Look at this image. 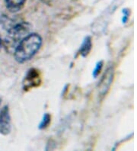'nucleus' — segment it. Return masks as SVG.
<instances>
[{
	"mask_svg": "<svg viewBox=\"0 0 137 151\" xmlns=\"http://www.w3.org/2000/svg\"><path fill=\"white\" fill-rule=\"evenodd\" d=\"M43 39L39 34L31 32L18 43L13 51V56L18 63H24L31 60L42 46Z\"/></svg>",
	"mask_w": 137,
	"mask_h": 151,
	"instance_id": "obj_1",
	"label": "nucleus"
},
{
	"mask_svg": "<svg viewBox=\"0 0 137 151\" xmlns=\"http://www.w3.org/2000/svg\"><path fill=\"white\" fill-rule=\"evenodd\" d=\"M32 25L29 22L20 20L7 30V35L4 41V46L9 52L14 51L18 43L31 33Z\"/></svg>",
	"mask_w": 137,
	"mask_h": 151,
	"instance_id": "obj_2",
	"label": "nucleus"
},
{
	"mask_svg": "<svg viewBox=\"0 0 137 151\" xmlns=\"http://www.w3.org/2000/svg\"><path fill=\"white\" fill-rule=\"evenodd\" d=\"M42 83L41 73L40 70L36 68H30L27 70L22 82L23 90L27 92L32 88L40 86Z\"/></svg>",
	"mask_w": 137,
	"mask_h": 151,
	"instance_id": "obj_3",
	"label": "nucleus"
},
{
	"mask_svg": "<svg viewBox=\"0 0 137 151\" xmlns=\"http://www.w3.org/2000/svg\"><path fill=\"white\" fill-rule=\"evenodd\" d=\"M113 78H114V68L113 65H110L102 75V77L100 78L98 85V95L100 98H104L108 93L113 83Z\"/></svg>",
	"mask_w": 137,
	"mask_h": 151,
	"instance_id": "obj_4",
	"label": "nucleus"
},
{
	"mask_svg": "<svg viewBox=\"0 0 137 151\" xmlns=\"http://www.w3.org/2000/svg\"><path fill=\"white\" fill-rule=\"evenodd\" d=\"M11 131V120L9 105H4L0 109V134L9 135Z\"/></svg>",
	"mask_w": 137,
	"mask_h": 151,
	"instance_id": "obj_5",
	"label": "nucleus"
},
{
	"mask_svg": "<svg viewBox=\"0 0 137 151\" xmlns=\"http://www.w3.org/2000/svg\"><path fill=\"white\" fill-rule=\"evenodd\" d=\"M92 49V39L91 36H85L82 41L79 50L77 52V55L81 56L82 57H87L90 54Z\"/></svg>",
	"mask_w": 137,
	"mask_h": 151,
	"instance_id": "obj_6",
	"label": "nucleus"
},
{
	"mask_svg": "<svg viewBox=\"0 0 137 151\" xmlns=\"http://www.w3.org/2000/svg\"><path fill=\"white\" fill-rule=\"evenodd\" d=\"M27 0H5L6 7L10 12L16 13L24 7Z\"/></svg>",
	"mask_w": 137,
	"mask_h": 151,
	"instance_id": "obj_7",
	"label": "nucleus"
},
{
	"mask_svg": "<svg viewBox=\"0 0 137 151\" xmlns=\"http://www.w3.org/2000/svg\"><path fill=\"white\" fill-rule=\"evenodd\" d=\"M20 20L21 19H18L17 18H11L6 15H2L0 17V24L3 28V29L7 31L11 26L14 25L15 23Z\"/></svg>",
	"mask_w": 137,
	"mask_h": 151,
	"instance_id": "obj_8",
	"label": "nucleus"
},
{
	"mask_svg": "<svg viewBox=\"0 0 137 151\" xmlns=\"http://www.w3.org/2000/svg\"><path fill=\"white\" fill-rule=\"evenodd\" d=\"M50 123H51V115H50V114L49 113H44L42 117V119L38 124V129L40 131L46 129L47 127H49Z\"/></svg>",
	"mask_w": 137,
	"mask_h": 151,
	"instance_id": "obj_9",
	"label": "nucleus"
},
{
	"mask_svg": "<svg viewBox=\"0 0 137 151\" xmlns=\"http://www.w3.org/2000/svg\"><path fill=\"white\" fill-rule=\"evenodd\" d=\"M103 66H104V61L103 60H99L96 63V64H95V68H94L93 71H92V76H93L95 79L98 76L100 71L102 70Z\"/></svg>",
	"mask_w": 137,
	"mask_h": 151,
	"instance_id": "obj_10",
	"label": "nucleus"
},
{
	"mask_svg": "<svg viewBox=\"0 0 137 151\" xmlns=\"http://www.w3.org/2000/svg\"><path fill=\"white\" fill-rule=\"evenodd\" d=\"M122 23L125 24L127 23L129 19H130L131 11H130V9H128V8H124V9H122Z\"/></svg>",
	"mask_w": 137,
	"mask_h": 151,
	"instance_id": "obj_11",
	"label": "nucleus"
},
{
	"mask_svg": "<svg viewBox=\"0 0 137 151\" xmlns=\"http://www.w3.org/2000/svg\"><path fill=\"white\" fill-rule=\"evenodd\" d=\"M44 4H47V5H50V4L53 2V0H40Z\"/></svg>",
	"mask_w": 137,
	"mask_h": 151,
	"instance_id": "obj_12",
	"label": "nucleus"
},
{
	"mask_svg": "<svg viewBox=\"0 0 137 151\" xmlns=\"http://www.w3.org/2000/svg\"><path fill=\"white\" fill-rule=\"evenodd\" d=\"M2 41L1 37H0V50H1V48H2Z\"/></svg>",
	"mask_w": 137,
	"mask_h": 151,
	"instance_id": "obj_13",
	"label": "nucleus"
},
{
	"mask_svg": "<svg viewBox=\"0 0 137 151\" xmlns=\"http://www.w3.org/2000/svg\"><path fill=\"white\" fill-rule=\"evenodd\" d=\"M1 102H2V99L0 97V105H1Z\"/></svg>",
	"mask_w": 137,
	"mask_h": 151,
	"instance_id": "obj_14",
	"label": "nucleus"
}]
</instances>
